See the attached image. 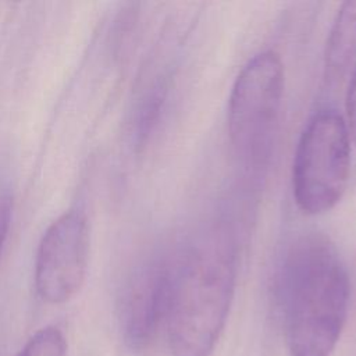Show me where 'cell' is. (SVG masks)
Returning <instances> with one entry per match:
<instances>
[{"instance_id":"6da1fadb","label":"cell","mask_w":356,"mask_h":356,"mask_svg":"<svg viewBox=\"0 0 356 356\" xmlns=\"http://www.w3.org/2000/svg\"><path fill=\"white\" fill-rule=\"evenodd\" d=\"M288 356H331L350 300L349 274L335 245L323 234L299 236L280 277Z\"/></svg>"},{"instance_id":"7a4b0ae2","label":"cell","mask_w":356,"mask_h":356,"mask_svg":"<svg viewBox=\"0 0 356 356\" xmlns=\"http://www.w3.org/2000/svg\"><path fill=\"white\" fill-rule=\"evenodd\" d=\"M170 261L164 330L172 356H209L227 321L235 291L236 261L221 229L189 242Z\"/></svg>"},{"instance_id":"3957f363","label":"cell","mask_w":356,"mask_h":356,"mask_svg":"<svg viewBox=\"0 0 356 356\" xmlns=\"http://www.w3.org/2000/svg\"><path fill=\"white\" fill-rule=\"evenodd\" d=\"M285 76L280 56L257 53L241 70L228 102V136L238 159L259 171L271 157L280 127Z\"/></svg>"},{"instance_id":"277c9868","label":"cell","mask_w":356,"mask_h":356,"mask_svg":"<svg viewBox=\"0 0 356 356\" xmlns=\"http://www.w3.org/2000/svg\"><path fill=\"white\" fill-rule=\"evenodd\" d=\"M350 172V135L335 110L317 111L305 125L292 164V191L309 216L330 211L342 199Z\"/></svg>"},{"instance_id":"5b68a950","label":"cell","mask_w":356,"mask_h":356,"mask_svg":"<svg viewBox=\"0 0 356 356\" xmlns=\"http://www.w3.org/2000/svg\"><path fill=\"white\" fill-rule=\"evenodd\" d=\"M89 259V229L82 211L70 210L44 231L35 261L39 296L51 305L72 299L83 285Z\"/></svg>"},{"instance_id":"8992f818","label":"cell","mask_w":356,"mask_h":356,"mask_svg":"<svg viewBox=\"0 0 356 356\" xmlns=\"http://www.w3.org/2000/svg\"><path fill=\"white\" fill-rule=\"evenodd\" d=\"M168 285V256L142 264L129 278L120 302L121 330L129 348H146L164 328Z\"/></svg>"},{"instance_id":"52a82bcc","label":"cell","mask_w":356,"mask_h":356,"mask_svg":"<svg viewBox=\"0 0 356 356\" xmlns=\"http://www.w3.org/2000/svg\"><path fill=\"white\" fill-rule=\"evenodd\" d=\"M356 60V0L345 1L338 8L324 49V79L328 85L339 83Z\"/></svg>"},{"instance_id":"ba28073f","label":"cell","mask_w":356,"mask_h":356,"mask_svg":"<svg viewBox=\"0 0 356 356\" xmlns=\"http://www.w3.org/2000/svg\"><path fill=\"white\" fill-rule=\"evenodd\" d=\"M65 339L56 327H43L36 331L19 350L18 356H65Z\"/></svg>"},{"instance_id":"9c48e42d","label":"cell","mask_w":356,"mask_h":356,"mask_svg":"<svg viewBox=\"0 0 356 356\" xmlns=\"http://www.w3.org/2000/svg\"><path fill=\"white\" fill-rule=\"evenodd\" d=\"M346 115H348V129L356 145V65L352 70L348 93H346Z\"/></svg>"},{"instance_id":"30bf717a","label":"cell","mask_w":356,"mask_h":356,"mask_svg":"<svg viewBox=\"0 0 356 356\" xmlns=\"http://www.w3.org/2000/svg\"><path fill=\"white\" fill-rule=\"evenodd\" d=\"M13 211V200L7 193H0V252L7 238Z\"/></svg>"}]
</instances>
